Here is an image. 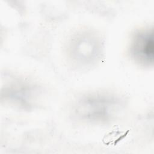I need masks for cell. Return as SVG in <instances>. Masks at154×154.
<instances>
[{
	"label": "cell",
	"mask_w": 154,
	"mask_h": 154,
	"mask_svg": "<svg viewBox=\"0 0 154 154\" xmlns=\"http://www.w3.org/2000/svg\"><path fill=\"white\" fill-rule=\"evenodd\" d=\"M122 107L120 99L104 93H93L79 97L73 107L74 116L79 120L102 123L112 120Z\"/></svg>",
	"instance_id": "cell-1"
},
{
	"label": "cell",
	"mask_w": 154,
	"mask_h": 154,
	"mask_svg": "<svg viewBox=\"0 0 154 154\" xmlns=\"http://www.w3.org/2000/svg\"><path fill=\"white\" fill-rule=\"evenodd\" d=\"M130 51L136 61L144 66L153 63L154 39L152 29H143L136 32L132 38Z\"/></svg>",
	"instance_id": "cell-2"
},
{
	"label": "cell",
	"mask_w": 154,
	"mask_h": 154,
	"mask_svg": "<svg viewBox=\"0 0 154 154\" xmlns=\"http://www.w3.org/2000/svg\"><path fill=\"white\" fill-rule=\"evenodd\" d=\"M100 48V43L96 37L89 33H84L73 39L70 52L77 62L87 64L97 57Z\"/></svg>",
	"instance_id": "cell-3"
}]
</instances>
